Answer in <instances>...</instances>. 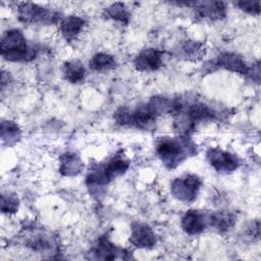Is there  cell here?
<instances>
[{"label": "cell", "instance_id": "obj_1", "mask_svg": "<svg viewBox=\"0 0 261 261\" xmlns=\"http://www.w3.org/2000/svg\"><path fill=\"white\" fill-rule=\"evenodd\" d=\"M170 100L165 97H153L148 103L141 104L134 109L121 107L114 113L116 122L120 125H128L137 128H148L157 116L169 112Z\"/></svg>", "mask_w": 261, "mask_h": 261}, {"label": "cell", "instance_id": "obj_2", "mask_svg": "<svg viewBox=\"0 0 261 261\" xmlns=\"http://www.w3.org/2000/svg\"><path fill=\"white\" fill-rule=\"evenodd\" d=\"M155 150L162 163L167 168H175L188 157L197 154L196 144L187 136L159 138L155 144Z\"/></svg>", "mask_w": 261, "mask_h": 261}, {"label": "cell", "instance_id": "obj_3", "mask_svg": "<svg viewBox=\"0 0 261 261\" xmlns=\"http://www.w3.org/2000/svg\"><path fill=\"white\" fill-rule=\"evenodd\" d=\"M129 167V162L122 156L116 155L105 163L91 169L86 177L89 191L97 195L99 191L116 177L122 175Z\"/></svg>", "mask_w": 261, "mask_h": 261}, {"label": "cell", "instance_id": "obj_4", "mask_svg": "<svg viewBox=\"0 0 261 261\" xmlns=\"http://www.w3.org/2000/svg\"><path fill=\"white\" fill-rule=\"evenodd\" d=\"M1 55L4 59L12 62L30 61L37 55V50L25 40L18 30H9L1 38Z\"/></svg>", "mask_w": 261, "mask_h": 261}, {"label": "cell", "instance_id": "obj_5", "mask_svg": "<svg viewBox=\"0 0 261 261\" xmlns=\"http://www.w3.org/2000/svg\"><path fill=\"white\" fill-rule=\"evenodd\" d=\"M18 18L29 24H51L58 20V13L32 2H20L17 5Z\"/></svg>", "mask_w": 261, "mask_h": 261}, {"label": "cell", "instance_id": "obj_6", "mask_svg": "<svg viewBox=\"0 0 261 261\" xmlns=\"http://www.w3.org/2000/svg\"><path fill=\"white\" fill-rule=\"evenodd\" d=\"M202 181L196 174H186L172 180L170 191L172 196L185 203L193 202L199 193Z\"/></svg>", "mask_w": 261, "mask_h": 261}, {"label": "cell", "instance_id": "obj_7", "mask_svg": "<svg viewBox=\"0 0 261 261\" xmlns=\"http://www.w3.org/2000/svg\"><path fill=\"white\" fill-rule=\"evenodd\" d=\"M217 65L236 73L251 75L252 79H255L257 82L259 81V64L253 65L250 67L246 61L238 54L234 53H223L219 55L217 59Z\"/></svg>", "mask_w": 261, "mask_h": 261}, {"label": "cell", "instance_id": "obj_8", "mask_svg": "<svg viewBox=\"0 0 261 261\" xmlns=\"http://www.w3.org/2000/svg\"><path fill=\"white\" fill-rule=\"evenodd\" d=\"M206 157L209 164L220 173L232 172L240 165L239 158L234 154L218 148L208 150Z\"/></svg>", "mask_w": 261, "mask_h": 261}, {"label": "cell", "instance_id": "obj_9", "mask_svg": "<svg viewBox=\"0 0 261 261\" xmlns=\"http://www.w3.org/2000/svg\"><path fill=\"white\" fill-rule=\"evenodd\" d=\"M129 243L140 249H151L157 243V238L153 229L146 223L135 222L132 225Z\"/></svg>", "mask_w": 261, "mask_h": 261}, {"label": "cell", "instance_id": "obj_10", "mask_svg": "<svg viewBox=\"0 0 261 261\" xmlns=\"http://www.w3.org/2000/svg\"><path fill=\"white\" fill-rule=\"evenodd\" d=\"M163 63V52L156 48H147L141 51L134 60L135 67L140 71H154Z\"/></svg>", "mask_w": 261, "mask_h": 261}, {"label": "cell", "instance_id": "obj_11", "mask_svg": "<svg viewBox=\"0 0 261 261\" xmlns=\"http://www.w3.org/2000/svg\"><path fill=\"white\" fill-rule=\"evenodd\" d=\"M191 5H194L196 16L201 18L218 20L226 14L225 4L221 1H196L191 2Z\"/></svg>", "mask_w": 261, "mask_h": 261}, {"label": "cell", "instance_id": "obj_12", "mask_svg": "<svg viewBox=\"0 0 261 261\" xmlns=\"http://www.w3.org/2000/svg\"><path fill=\"white\" fill-rule=\"evenodd\" d=\"M180 226L188 234H199L208 226L207 215L198 210H189L181 217Z\"/></svg>", "mask_w": 261, "mask_h": 261}, {"label": "cell", "instance_id": "obj_13", "mask_svg": "<svg viewBox=\"0 0 261 261\" xmlns=\"http://www.w3.org/2000/svg\"><path fill=\"white\" fill-rule=\"evenodd\" d=\"M91 253L94 255V258L102 259V260H113L117 258H125L123 257V254H125L124 250L116 247L105 236L98 239Z\"/></svg>", "mask_w": 261, "mask_h": 261}, {"label": "cell", "instance_id": "obj_14", "mask_svg": "<svg viewBox=\"0 0 261 261\" xmlns=\"http://www.w3.org/2000/svg\"><path fill=\"white\" fill-rule=\"evenodd\" d=\"M207 221L208 226H211L218 231H225L234 225L237 216L229 211H215L207 215Z\"/></svg>", "mask_w": 261, "mask_h": 261}, {"label": "cell", "instance_id": "obj_15", "mask_svg": "<svg viewBox=\"0 0 261 261\" xmlns=\"http://www.w3.org/2000/svg\"><path fill=\"white\" fill-rule=\"evenodd\" d=\"M84 169V162L82 158L72 152L64 153L60 157L59 171L65 176H74Z\"/></svg>", "mask_w": 261, "mask_h": 261}, {"label": "cell", "instance_id": "obj_16", "mask_svg": "<svg viewBox=\"0 0 261 261\" xmlns=\"http://www.w3.org/2000/svg\"><path fill=\"white\" fill-rule=\"evenodd\" d=\"M85 23L86 22L82 17L76 15H69L61 20L60 32L67 42H71L80 35Z\"/></svg>", "mask_w": 261, "mask_h": 261}, {"label": "cell", "instance_id": "obj_17", "mask_svg": "<svg viewBox=\"0 0 261 261\" xmlns=\"http://www.w3.org/2000/svg\"><path fill=\"white\" fill-rule=\"evenodd\" d=\"M62 73L66 81L72 84H77L85 80L86 69L83 63L77 60H72L63 63Z\"/></svg>", "mask_w": 261, "mask_h": 261}, {"label": "cell", "instance_id": "obj_18", "mask_svg": "<svg viewBox=\"0 0 261 261\" xmlns=\"http://www.w3.org/2000/svg\"><path fill=\"white\" fill-rule=\"evenodd\" d=\"M21 138V130L19 126L10 120H2L1 122V140L2 143L8 147L15 145Z\"/></svg>", "mask_w": 261, "mask_h": 261}, {"label": "cell", "instance_id": "obj_19", "mask_svg": "<svg viewBox=\"0 0 261 261\" xmlns=\"http://www.w3.org/2000/svg\"><path fill=\"white\" fill-rule=\"evenodd\" d=\"M116 61L112 55L99 52L96 53L89 61V66L95 71H105L114 68Z\"/></svg>", "mask_w": 261, "mask_h": 261}, {"label": "cell", "instance_id": "obj_20", "mask_svg": "<svg viewBox=\"0 0 261 261\" xmlns=\"http://www.w3.org/2000/svg\"><path fill=\"white\" fill-rule=\"evenodd\" d=\"M105 16L107 18L126 24L129 20L130 14L123 3L116 2L105 9Z\"/></svg>", "mask_w": 261, "mask_h": 261}, {"label": "cell", "instance_id": "obj_21", "mask_svg": "<svg viewBox=\"0 0 261 261\" xmlns=\"http://www.w3.org/2000/svg\"><path fill=\"white\" fill-rule=\"evenodd\" d=\"M19 201L15 195L2 194L1 195V210L3 213H15L18 209Z\"/></svg>", "mask_w": 261, "mask_h": 261}, {"label": "cell", "instance_id": "obj_22", "mask_svg": "<svg viewBox=\"0 0 261 261\" xmlns=\"http://www.w3.org/2000/svg\"><path fill=\"white\" fill-rule=\"evenodd\" d=\"M241 10L250 14H259L261 3L260 1H238L234 3Z\"/></svg>", "mask_w": 261, "mask_h": 261}, {"label": "cell", "instance_id": "obj_23", "mask_svg": "<svg viewBox=\"0 0 261 261\" xmlns=\"http://www.w3.org/2000/svg\"><path fill=\"white\" fill-rule=\"evenodd\" d=\"M181 52L186 57H197L200 56V51L202 50V46L196 42H186L181 48Z\"/></svg>", "mask_w": 261, "mask_h": 261}]
</instances>
